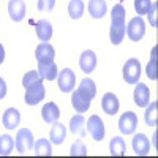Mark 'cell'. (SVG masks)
I'll return each mask as SVG.
<instances>
[{
	"label": "cell",
	"instance_id": "1",
	"mask_svg": "<svg viewBox=\"0 0 158 158\" xmlns=\"http://www.w3.org/2000/svg\"><path fill=\"white\" fill-rule=\"evenodd\" d=\"M125 13L127 11H125L122 3L114 5V8L111 10V32H109V38H111V43L114 46L120 44L123 41L125 30H127Z\"/></svg>",
	"mask_w": 158,
	"mask_h": 158
},
{
	"label": "cell",
	"instance_id": "2",
	"mask_svg": "<svg viewBox=\"0 0 158 158\" xmlns=\"http://www.w3.org/2000/svg\"><path fill=\"white\" fill-rule=\"evenodd\" d=\"M46 97V89L43 85V81H36L35 84H32L30 87L25 89V95H24V100H25V104L29 106H35V104L41 103Z\"/></svg>",
	"mask_w": 158,
	"mask_h": 158
},
{
	"label": "cell",
	"instance_id": "3",
	"mask_svg": "<svg viewBox=\"0 0 158 158\" xmlns=\"http://www.w3.org/2000/svg\"><path fill=\"white\" fill-rule=\"evenodd\" d=\"M125 33L128 35V38L131 41H141L144 38V35H146V22H144V19L141 16L133 18L128 22Z\"/></svg>",
	"mask_w": 158,
	"mask_h": 158
},
{
	"label": "cell",
	"instance_id": "4",
	"mask_svg": "<svg viewBox=\"0 0 158 158\" xmlns=\"http://www.w3.org/2000/svg\"><path fill=\"white\" fill-rule=\"evenodd\" d=\"M141 77V63L138 59H128L123 65V79L127 84L135 85Z\"/></svg>",
	"mask_w": 158,
	"mask_h": 158
},
{
	"label": "cell",
	"instance_id": "5",
	"mask_svg": "<svg viewBox=\"0 0 158 158\" xmlns=\"http://www.w3.org/2000/svg\"><path fill=\"white\" fill-rule=\"evenodd\" d=\"M33 135L29 128H22L18 131L16 135V141H15V147L18 149V152L21 153H25L33 149Z\"/></svg>",
	"mask_w": 158,
	"mask_h": 158
},
{
	"label": "cell",
	"instance_id": "6",
	"mask_svg": "<svg viewBox=\"0 0 158 158\" xmlns=\"http://www.w3.org/2000/svg\"><path fill=\"white\" fill-rule=\"evenodd\" d=\"M57 82H59V89L63 94H70L74 89L76 84V76L73 73L71 68H63L59 74H57Z\"/></svg>",
	"mask_w": 158,
	"mask_h": 158
},
{
	"label": "cell",
	"instance_id": "7",
	"mask_svg": "<svg viewBox=\"0 0 158 158\" xmlns=\"http://www.w3.org/2000/svg\"><path fill=\"white\" fill-rule=\"evenodd\" d=\"M136 127H138V117L135 112L128 111L118 118V130H120L122 135H133L136 131Z\"/></svg>",
	"mask_w": 158,
	"mask_h": 158
},
{
	"label": "cell",
	"instance_id": "8",
	"mask_svg": "<svg viewBox=\"0 0 158 158\" xmlns=\"http://www.w3.org/2000/svg\"><path fill=\"white\" fill-rule=\"evenodd\" d=\"M85 128L89 130V135L92 136V139L103 141L104 133H106V131H104V123H103V120H101L98 115H90L89 120H87Z\"/></svg>",
	"mask_w": 158,
	"mask_h": 158
},
{
	"label": "cell",
	"instance_id": "9",
	"mask_svg": "<svg viewBox=\"0 0 158 158\" xmlns=\"http://www.w3.org/2000/svg\"><path fill=\"white\" fill-rule=\"evenodd\" d=\"M135 94H133V98H135V104L138 108H146L147 104L150 103V90L146 84L142 82H136L135 84Z\"/></svg>",
	"mask_w": 158,
	"mask_h": 158
},
{
	"label": "cell",
	"instance_id": "10",
	"mask_svg": "<svg viewBox=\"0 0 158 158\" xmlns=\"http://www.w3.org/2000/svg\"><path fill=\"white\" fill-rule=\"evenodd\" d=\"M79 67L85 74H90L97 68V54L94 51H84L81 57H79Z\"/></svg>",
	"mask_w": 158,
	"mask_h": 158
},
{
	"label": "cell",
	"instance_id": "11",
	"mask_svg": "<svg viewBox=\"0 0 158 158\" xmlns=\"http://www.w3.org/2000/svg\"><path fill=\"white\" fill-rule=\"evenodd\" d=\"M41 117H43V120L49 125H54L59 122V118H60V109L56 103H46L43 109H41Z\"/></svg>",
	"mask_w": 158,
	"mask_h": 158
},
{
	"label": "cell",
	"instance_id": "12",
	"mask_svg": "<svg viewBox=\"0 0 158 158\" xmlns=\"http://www.w3.org/2000/svg\"><path fill=\"white\" fill-rule=\"evenodd\" d=\"M90 101H92V98H89L87 95H84L79 89H77L76 92H73V95H71V104H73V108H74L79 114L89 111Z\"/></svg>",
	"mask_w": 158,
	"mask_h": 158
},
{
	"label": "cell",
	"instance_id": "13",
	"mask_svg": "<svg viewBox=\"0 0 158 158\" xmlns=\"http://www.w3.org/2000/svg\"><path fill=\"white\" fill-rule=\"evenodd\" d=\"M38 73L41 74L43 79L54 81V79H57L59 70H57V65L54 63V60H48V62H38Z\"/></svg>",
	"mask_w": 158,
	"mask_h": 158
},
{
	"label": "cell",
	"instance_id": "14",
	"mask_svg": "<svg viewBox=\"0 0 158 158\" xmlns=\"http://www.w3.org/2000/svg\"><path fill=\"white\" fill-rule=\"evenodd\" d=\"M131 146H133V150H135L136 155L144 156V155H147L149 150H150V141L144 133H139V135H135Z\"/></svg>",
	"mask_w": 158,
	"mask_h": 158
},
{
	"label": "cell",
	"instance_id": "15",
	"mask_svg": "<svg viewBox=\"0 0 158 158\" xmlns=\"http://www.w3.org/2000/svg\"><path fill=\"white\" fill-rule=\"evenodd\" d=\"M8 13H10V18L15 22H21L25 16V2L24 0H10Z\"/></svg>",
	"mask_w": 158,
	"mask_h": 158
},
{
	"label": "cell",
	"instance_id": "16",
	"mask_svg": "<svg viewBox=\"0 0 158 158\" xmlns=\"http://www.w3.org/2000/svg\"><path fill=\"white\" fill-rule=\"evenodd\" d=\"M2 122H3V127L6 130H16L19 127V123H21V114H19V111L15 109V108H8L3 112Z\"/></svg>",
	"mask_w": 158,
	"mask_h": 158
},
{
	"label": "cell",
	"instance_id": "17",
	"mask_svg": "<svg viewBox=\"0 0 158 158\" xmlns=\"http://www.w3.org/2000/svg\"><path fill=\"white\" fill-rule=\"evenodd\" d=\"M118 106H120V104H118V98H117L114 94L108 92V94L103 95V98H101V108H103L104 114H108V115L117 114Z\"/></svg>",
	"mask_w": 158,
	"mask_h": 158
},
{
	"label": "cell",
	"instance_id": "18",
	"mask_svg": "<svg viewBox=\"0 0 158 158\" xmlns=\"http://www.w3.org/2000/svg\"><path fill=\"white\" fill-rule=\"evenodd\" d=\"M35 32H36V36L41 40L43 43H48L52 38V24L46 19L38 21L36 25H35Z\"/></svg>",
	"mask_w": 158,
	"mask_h": 158
},
{
	"label": "cell",
	"instance_id": "19",
	"mask_svg": "<svg viewBox=\"0 0 158 158\" xmlns=\"http://www.w3.org/2000/svg\"><path fill=\"white\" fill-rule=\"evenodd\" d=\"M85 125H87V120L84 118V115L77 114V115L71 117V120H70V131H71L73 135H77L79 138H82L87 133Z\"/></svg>",
	"mask_w": 158,
	"mask_h": 158
},
{
	"label": "cell",
	"instance_id": "20",
	"mask_svg": "<svg viewBox=\"0 0 158 158\" xmlns=\"http://www.w3.org/2000/svg\"><path fill=\"white\" fill-rule=\"evenodd\" d=\"M35 57L36 62H48V60H54L56 57V49L52 48L49 43H41L36 51H35Z\"/></svg>",
	"mask_w": 158,
	"mask_h": 158
},
{
	"label": "cell",
	"instance_id": "21",
	"mask_svg": "<svg viewBox=\"0 0 158 158\" xmlns=\"http://www.w3.org/2000/svg\"><path fill=\"white\" fill-rule=\"evenodd\" d=\"M108 13L106 0H90L89 2V15L95 19H101Z\"/></svg>",
	"mask_w": 158,
	"mask_h": 158
},
{
	"label": "cell",
	"instance_id": "22",
	"mask_svg": "<svg viewBox=\"0 0 158 158\" xmlns=\"http://www.w3.org/2000/svg\"><path fill=\"white\" fill-rule=\"evenodd\" d=\"M51 142L52 144H62L67 138V127L63 123H54V127L51 128Z\"/></svg>",
	"mask_w": 158,
	"mask_h": 158
},
{
	"label": "cell",
	"instance_id": "23",
	"mask_svg": "<svg viewBox=\"0 0 158 158\" xmlns=\"http://www.w3.org/2000/svg\"><path fill=\"white\" fill-rule=\"evenodd\" d=\"M125 150H127L125 141L120 136H114L111 139V142H109V152H111V155L112 156H123Z\"/></svg>",
	"mask_w": 158,
	"mask_h": 158
},
{
	"label": "cell",
	"instance_id": "24",
	"mask_svg": "<svg viewBox=\"0 0 158 158\" xmlns=\"http://www.w3.org/2000/svg\"><path fill=\"white\" fill-rule=\"evenodd\" d=\"M68 13L71 19H81L84 15V2L82 0H70Z\"/></svg>",
	"mask_w": 158,
	"mask_h": 158
},
{
	"label": "cell",
	"instance_id": "25",
	"mask_svg": "<svg viewBox=\"0 0 158 158\" xmlns=\"http://www.w3.org/2000/svg\"><path fill=\"white\" fill-rule=\"evenodd\" d=\"M35 153L38 156H51L52 155V147H51V141L48 139H38L36 144L33 146Z\"/></svg>",
	"mask_w": 158,
	"mask_h": 158
},
{
	"label": "cell",
	"instance_id": "26",
	"mask_svg": "<svg viewBox=\"0 0 158 158\" xmlns=\"http://www.w3.org/2000/svg\"><path fill=\"white\" fill-rule=\"evenodd\" d=\"M79 90H81L84 95H87L89 98H95V95H97V85L90 77L82 79L81 84H79Z\"/></svg>",
	"mask_w": 158,
	"mask_h": 158
},
{
	"label": "cell",
	"instance_id": "27",
	"mask_svg": "<svg viewBox=\"0 0 158 158\" xmlns=\"http://www.w3.org/2000/svg\"><path fill=\"white\" fill-rule=\"evenodd\" d=\"M15 149V141L10 135H2L0 136V155L2 156H6L13 152Z\"/></svg>",
	"mask_w": 158,
	"mask_h": 158
},
{
	"label": "cell",
	"instance_id": "28",
	"mask_svg": "<svg viewBox=\"0 0 158 158\" xmlns=\"http://www.w3.org/2000/svg\"><path fill=\"white\" fill-rule=\"evenodd\" d=\"M144 120L149 127H155L156 125V101H152L150 104H147L146 114H144Z\"/></svg>",
	"mask_w": 158,
	"mask_h": 158
},
{
	"label": "cell",
	"instance_id": "29",
	"mask_svg": "<svg viewBox=\"0 0 158 158\" xmlns=\"http://www.w3.org/2000/svg\"><path fill=\"white\" fill-rule=\"evenodd\" d=\"M146 71H147L149 79H152V81H156V77H158V76H156V46H153V49H152L150 62H149V65H147Z\"/></svg>",
	"mask_w": 158,
	"mask_h": 158
},
{
	"label": "cell",
	"instance_id": "30",
	"mask_svg": "<svg viewBox=\"0 0 158 158\" xmlns=\"http://www.w3.org/2000/svg\"><path fill=\"white\" fill-rule=\"evenodd\" d=\"M70 155H71V156H85V155H87V147H85V144H84L81 139H76V141L71 144Z\"/></svg>",
	"mask_w": 158,
	"mask_h": 158
},
{
	"label": "cell",
	"instance_id": "31",
	"mask_svg": "<svg viewBox=\"0 0 158 158\" xmlns=\"http://www.w3.org/2000/svg\"><path fill=\"white\" fill-rule=\"evenodd\" d=\"M36 81H43L41 74H40L38 71H29V73H25L24 77H22V85H24V89H27L32 84H35Z\"/></svg>",
	"mask_w": 158,
	"mask_h": 158
},
{
	"label": "cell",
	"instance_id": "32",
	"mask_svg": "<svg viewBox=\"0 0 158 158\" xmlns=\"http://www.w3.org/2000/svg\"><path fill=\"white\" fill-rule=\"evenodd\" d=\"M152 5V0H135V10L138 13V16L147 15Z\"/></svg>",
	"mask_w": 158,
	"mask_h": 158
},
{
	"label": "cell",
	"instance_id": "33",
	"mask_svg": "<svg viewBox=\"0 0 158 158\" xmlns=\"http://www.w3.org/2000/svg\"><path fill=\"white\" fill-rule=\"evenodd\" d=\"M38 11H51L56 6V0H38Z\"/></svg>",
	"mask_w": 158,
	"mask_h": 158
},
{
	"label": "cell",
	"instance_id": "34",
	"mask_svg": "<svg viewBox=\"0 0 158 158\" xmlns=\"http://www.w3.org/2000/svg\"><path fill=\"white\" fill-rule=\"evenodd\" d=\"M147 16H149V22L152 24V27H156V3L150 5V10L147 13Z\"/></svg>",
	"mask_w": 158,
	"mask_h": 158
},
{
	"label": "cell",
	"instance_id": "35",
	"mask_svg": "<svg viewBox=\"0 0 158 158\" xmlns=\"http://www.w3.org/2000/svg\"><path fill=\"white\" fill-rule=\"evenodd\" d=\"M6 97V82L0 77V100H3Z\"/></svg>",
	"mask_w": 158,
	"mask_h": 158
},
{
	"label": "cell",
	"instance_id": "36",
	"mask_svg": "<svg viewBox=\"0 0 158 158\" xmlns=\"http://www.w3.org/2000/svg\"><path fill=\"white\" fill-rule=\"evenodd\" d=\"M3 60H5V49H3V44L0 43V65L3 63Z\"/></svg>",
	"mask_w": 158,
	"mask_h": 158
}]
</instances>
